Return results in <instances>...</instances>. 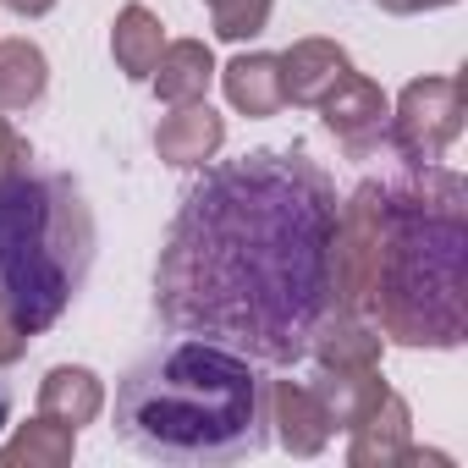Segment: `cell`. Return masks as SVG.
<instances>
[{
  "label": "cell",
  "mask_w": 468,
  "mask_h": 468,
  "mask_svg": "<svg viewBox=\"0 0 468 468\" xmlns=\"http://www.w3.org/2000/svg\"><path fill=\"white\" fill-rule=\"evenodd\" d=\"M276 61L271 56H243L238 67L226 72V89H231V100L238 105H249V111H271L276 100H282V89H276Z\"/></svg>",
  "instance_id": "7"
},
{
  "label": "cell",
  "mask_w": 468,
  "mask_h": 468,
  "mask_svg": "<svg viewBox=\"0 0 468 468\" xmlns=\"http://www.w3.org/2000/svg\"><path fill=\"white\" fill-rule=\"evenodd\" d=\"M342 50H331V45H303V50H292L287 56V94L292 100H314L331 78H342Z\"/></svg>",
  "instance_id": "4"
},
{
  "label": "cell",
  "mask_w": 468,
  "mask_h": 468,
  "mask_svg": "<svg viewBox=\"0 0 468 468\" xmlns=\"http://www.w3.org/2000/svg\"><path fill=\"white\" fill-rule=\"evenodd\" d=\"M116 56H122V67H127L133 78H149V67H154V56H160V28H154V17H149L144 6H127V12H122Z\"/></svg>",
  "instance_id": "5"
},
{
  "label": "cell",
  "mask_w": 468,
  "mask_h": 468,
  "mask_svg": "<svg viewBox=\"0 0 468 468\" xmlns=\"http://www.w3.org/2000/svg\"><path fill=\"white\" fill-rule=\"evenodd\" d=\"M45 89V61L34 45H6L0 50V105H28Z\"/></svg>",
  "instance_id": "6"
},
{
  "label": "cell",
  "mask_w": 468,
  "mask_h": 468,
  "mask_svg": "<svg viewBox=\"0 0 468 468\" xmlns=\"http://www.w3.org/2000/svg\"><path fill=\"white\" fill-rule=\"evenodd\" d=\"M265 12H271V0H220V34L226 39H243V34H254L260 23H265Z\"/></svg>",
  "instance_id": "11"
},
{
  "label": "cell",
  "mask_w": 468,
  "mask_h": 468,
  "mask_svg": "<svg viewBox=\"0 0 468 468\" xmlns=\"http://www.w3.org/2000/svg\"><path fill=\"white\" fill-rule=\"evenodd\" d=\"M111 419L116 435L154 463H238L271 435V391L249 353L209 336H176L122 375Z\"/></svg>",
  "instance_id": "2"
},
{
  "label": "cell",
  "mask_w": 468,
  "mask_h": 468,
  "mask_svg": "<svg viewBox=\"0 0 468 468\" xmlns=\"http://www.w3.org/2000/svg\"><path fill=\"white\" fill-rule=\"evenodd\" d=\"M6 6H17V12H45L50 0H6Z\"/></svg>",
  "instance_id": "12"
},
{
  "label": "cell",
  "mask_w": 468,
  "mask_h": 468,
  "mask_svg": "<svg viewBox=\"0 0 468 468\" xmlns=\"http://www.w3.org/2000/svg\"><path fill=\"white\" fill-rule=\"evenodd\" d=\"M204 78H209V56L198 45H176L165 56V72H160V94L165 100H193L204 89Z\"/></svg>",
  "instance_id": "9"
},
{
  "label": "cell",
  "mask_w": 468,
  "mask_h": 468,
  "mask_svg": "<svg viewBox=\"0 0 468 468\" xmlns=\"http://www.w3.org/2000/svg\"><path fill=\"white\" fill-rule=\"evenodd\" d=\"M220 144V122L209 116V111H182L165 133H160V149L171 154V160H198V154H209Z\"/></svg>",
  "instance_id": "8"
},
{
  "label": "cell",
  "mask_w": 468,
  "mask_h": 468,
  "mask_svg": "<svg viewBox=\"0 0 468 468\" xmlns=\"http://www.w3.org/2000/svg\"><path fill=\"white\" fill-rule=\"evenodd\" d=\"M336 193L303 149L209 165L165 231L160 314L254 364H298L336 303Z\"/></svg>",
  "instance_id": "1"
},
{
  "label": "cell",
  "mask_w": 468,
  "mask_h": 468,
  "mask_svg": "<svg viewBox=\"0 0 468 468\" xmlns=\"http://www.w3.org/2000/svg\"><path fill=\"white\" fill-rule=\"evenodd\" d=\"M6 419H12V397H6V386H0V430H6Z\"/></svg>",
  "instance_id": "13"
},
{
  "label": "cell",
  "mask_w": 468,
  "mask_h": 468,
  "mask_svg": "<svg viewBox=\"0 0 468 468\" xmlns=\"http://www.w3.org/2000/svg\"><path fill=\"white\" fill-rule=\"evenodd\" d=\"M353 100H358V105H336V100H331L325 122H331V133H342L347 144H364V122L380 127V100H375V89H364V83H353Z\"/></svg>",
  "instance_id": "10"
},
{
  "label": "cell",
  "mask_w": 468,
  "mask_h": 468,
  "mask_svg": "<svg viewBox=\"0 0 468 468\" xmlns=\"http://www.w3.org/2000/svg\"><path fill=\"white\" fill-rule=\"evenodd\" d=\"M94 260V215L72 176H0V314L34 336L61 320Z\"/></svg>",
  "instance_id": "3"
}]
</instances>
